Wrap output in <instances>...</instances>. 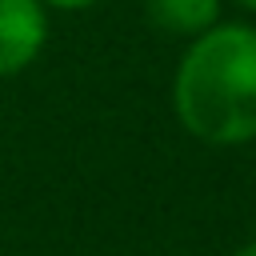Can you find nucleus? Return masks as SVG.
I'll list each match as a JSON object with an SVG mask.
<instances>
[{
  "label": "nucleus",
  "instance_id": "f257e3e1",
  "mask_svg": "<svg viewBox=\"0 0 256 256\" xmlns=\"http://www.w3.org/2000/svg\"><path fill=\"white\" fill-rule=\"evenodd\" d=\"M180 124L204 144L256 140V28L212 24L192 40L172 84Z\"/></svg>",
  "mask_w": 256,
  "mask_h": 256
},
{
  "label": "nucleus",
  "instance_id": "f03ea898",
  "mask_svg": "<svg viewBox=\"0 0 256 256\" xmlns=\"http://www.w3.org/2000/svg\"><path fill=\"white\" fill-rule=\"evenodd\" d=\"M48 40V16L40 0H0V76L28 68Z\"/></svg>",
  "mask_w": 256,
  "mask_h": 256
},
{
  "label": "nucleus",
  "instance_id": "7ed1b4c3",
  "mask_svg": "<svg viewBox=\"0 0 256 256\" xmlns=\"http://www.w3.org/2000/svg\"><path fill=\"white\" fill-rule=\"evenodd\" d=\"M144 12L156 28L172 36H200L216 24L220 0H144Z\"/></svg>",
  "mask_w": 256,
  "mask_h": 256
},
{
  "label": "nucleus",
  "instance_id": "20e7f679",
  "mask_svg": "<svg viewBox=\"0 0 256 256\" xmlns=\"http://www.w3.org/2000/svg\"><path fill=\"white\" fill-rule=\"evenodd\" d=\"M40 4H52V8H88L96 0H40Z\"/></svg>",
  "mask_w": 256,
  "mask_h": 256
},
{
  "label": "nucleus",
  "instance_id": "39448f33",
  "mask_svg": "<svg viewBox=\"0 0 256 256\" xmlns=\"http://www.w3.org/2000/svg\"><path fill=\"white\" fill-rule=\"evenodd\" d=\"M232 256H256V240H252V244H244V248H236Z\"/></svg>",
  "mask_w": 256,
  "mask_h": 256
},
{
  "label": "nucleus",
  "instance_id": "423d86ee",
  "mask_svg": "<svg viewBox=\"0 0 256 256\" xmlns=\"http://www.w3.org/2000/svg\"><path fill=\"white\" fill-rule=\"evenodd\" d=\"M240 4H244V8H248V12H256V0H240Z\"/></svg>",
  "mask_w": 256,
  "mask_h": 256
}]
</instances>
